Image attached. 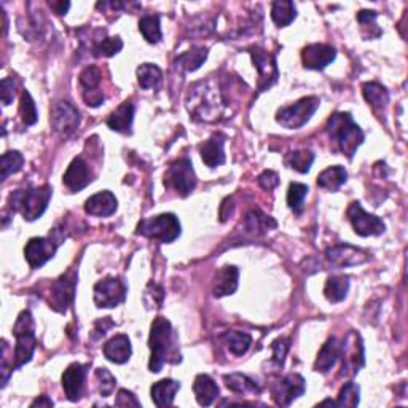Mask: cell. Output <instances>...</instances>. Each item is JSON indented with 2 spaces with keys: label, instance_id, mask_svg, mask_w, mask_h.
<instances>
[{
  "label": "cell",
  "instance_id": "f1b7e54d",
  "mask_svg": "<svg viewBox=\"0 0 408 408\" xmlns=\"http://www.w3.org/2000/svg\"><path fill=\"white\" fill-rule=\"evenodd\" d=\"M180 389V383L174 379H161L155 383L151 389L152 400L156 407H169L173 405L175 394Z\"/></svg>",
  "mask_w": 408,
  "mask_h": 408
},
{
  "label": "cell",
  "instance_id": "f546056e",
  "mask_svg": "<svg viewBox=\"0 0 408 408\" xmlns=\"http://www.w3.org/2000/svg\"><path fill=\"white\" fill-rule=\"evenodd\" d=\"M222 340L225 342L228 351L235 356L246 355L250 348V345H253V337H250L248 332H240V330L223 332Z\"/></svg>",
  "mask_w": 408,
  "mask_h": 408
},
{
  "label": "cell",
  "instance_id": "bcb514c9",
  "mask_svg": "<svg viewBox=\"0 0 408 408\" xmlns=\"http://www.w3.org/2000/svg\"><path fill=\"white\" fill-rule=\"evenodd\" d=\"M96 378L99 383L101 397H111L112 392L115 391V386H117V379H115V377L107 369H98Z\"/></svg>",
  "mask_w": 408,
  "mask_h": 408
},
{
  "label": "cell",
  "instance_id": "8fae6325",
  "mask_svg": "<svg viewBox=\"0 0 408 408\" xmlns=\"http://www.w3.org/2000/svg\"><path fill=\"white\" fill-rule=\"evenodd\" d=\"M128 289L118 277H106L94 285V303L98 308H115L125 302Z\"/></svg>",
  "mask_w": 408,
  "mask_h": 408
},
{
  "label": "cell",
  "instance_id": "ab89813d",
  "mask_svg": "<svg viewBox=\"0 0 408 408\" xmlns=\"http://www.w3.org/2000/svg\"><path fill=\"white\" fill-rule=\"evenodd\" d=\"M139 31L148 44H158L161 40L160 18L156 15L142 16L141 21H139Z\"/></svg>",
  "mask_w": 408,
  "mask_h": 408
},
{
  "label": "cell",
  "instance_id": "2e32d148",
  "mask_svg": "<svg viewBox=\"0 0 408 408\" xmlns=\"http://www.w3.org/2000/svg\"><path fill=\"white\" fill-rule=\"evenodd\" d=\"M58 243H54L51 238H32L24 248V257L29 267L37 270L51 260L56 254Z\"/></svg>",
  "mask_w": 408,
  "mask_h": 408
},
{
  "label": "cell",
  "instance_id": "4316f807",
  "mask_svg": "<svg viewBox=\"0 0 408 408\" xmlns=\"http://www.w3.org/2000/svg\"><path fill=\"white\" fill-rule=\"evenodd\" d=\"M340 351H342V345H340L338 340L335 337L329 338L321 348V351H319L317 359L315 362V370L319 373H329L333 369V365L337 364Z\"/></svg>",
  "mask_w": 408,
  "mask_h": 408
},
{
  "label": "cell",
  "instance_id": "277c9868",
  "mask_svg": "<svg viewBox=\"0 0 408 408\" xmlns=\"http://www.w3.org/2000/svg\"><path fill=\"white\" fill-rule=\"evenodd\" d=\"M51 195L53 188L50 185L16 190L10 195V208L21 213L24 220L34 222L44 215L46 208H49Z\"/></svg>",
  "mask_w": 408,
  "mask_h": 408
},
{
  "label": "cell",
  "instance_id": "d6a6232c",
  "mask_svg": "<svg viewBox=\"0 0 408 408\" xmlns=\"http://www.w3.org/2000/svg\"><path fill=\"white\" fill-rule=\"evenodd\" d=\"M271 18L277 27L289 26L297 18V9L290 0H276L271 5Z\"/></svg>",
  "mask_w": 408,
  "mask_h": 408
},
{
  "label": "cell",
  "instance_id": "e0dca14e",
  "mask_svg": "<svg viewBox=\"0 0 408 408\" xmlns=\"http://www.w3.org/2000/svg\"><path fill=\"white\" fill-rule=\"evenodd\" d=\"M337 58V50L325 44H312L305 46L302 51V61L305 69L324 71Z\"/></svg>",
  "mask_w": 408,
  "mask_h": 408
},
{
  "label": "cell",
  "instance_id": "cb8c5ba5",
  "mask_svg": "<svg viewBox=\"0 0 408 408\" xmlns=\"http://www.w3.org/2000/svg\"><path fill=\"white\" fill-rule=\"evenodd\" d=\"M104 356L107 357V360H111L113 364H125L131 357V340L128 338V335H115L113 338L108 340V342L104 345Z\"/></svg>",
  "mask_w": 408,
  "mask_h": 408
},
{
  "label": "cell",
  "instance_id": "836d02e7",
  "mask_svg": "<svg viewBox=\"0 0 408 408\" xmlns=\"http://www.w3.org/2000/svg\"><path fill=\"white\" fill-rule=\"evenodd\" d=\"M244 227H246L248 233L260 236L267 230L275 228L276 222L271 219V217L262 214L260 210L254 209V210H250V213L246 215V220H244Z\"/></svg>",
  "mask_w": 408,
  "mask_h": 408
},
{
  "label": "cell",
  "instance_id": "52a82bcc",
  "mask_svg": "<svg viewBox=\"0 0 408 408\" xmlns=\"http://www.w3.org/2000/svg\"><path fill=\"white\" fill-rule=\"evenodd\" d=\"M319 106H321V99L317 96L302 98L295 104L282 107L281 111H277L276 121L285 129H298L308 123Z\"/></svg>",
  "mask_w": 408,
  "mask_h": 408
},
{
  "label": "cell",
  "instance_id": "7402d4cb",
  "mask_svg": "<svg viewBox=\"0 0 408 408\" xmlns=\"http://www.w3.org/2000/svg\"><path fill=\"white\" fill-rule=\"evenodd\" d=\"M118 208V201L115 198V195L108 190L104 192H99L96 195L90 196L85 201V210L86 214L94 215V217H108L112 215Z\"/></svg>",
  "mask_w": 408,
  "mask_h": 408
},
{
  "label": "cell",
  "instance_id": "74e56055",
  "mask_svg": "<svg viewBox=\"0 0 408 408\" xmlns=\"http://www.w3.org/2000/svg\"><path fill=\"white\" fill-rule=\"evenodd\" d=\"M206 58H208L206 49H192L187 53L180 54L178 61H175V64L182 67L185 72H195L196 69H200L201 64L206 61Z\"/></svg>",
  "mask_w": 408,
  "mask_h": 408
},
{
  "label": "cell",
  "instance_id": "4dcf8cb0",
  "mask_svg": "<svg viewBox=\"0 0 408 408\" xmlns=\"http://www.w3.org/2000/svg\"><path fill=\"white\" fill-rule=\"evenodd\" d=\"M346 179H348V173L343 166H330L317 175V185L324 190H329V192H337Z\"/></svg>",
  "mask_w": 408,
  "mask_h": 408
},
{
  "label": "cell",
  "instance_id": "b9f144b4",
  "mask_svg": "<svg viewBox=\"0 0 408 408\" xmlns=\"http://www.w3.org/2000/svg\"><path fill=\"white\" fill-rule=\"evenodd\" d=\"M24 165V156L13 151L6 152L2 155V160H0V169H2V180H5L9 175L16 174L18 171H21V168Z\"/></svg>",
  "mask_w": 408,
  "mask_h": 408
},
{
  "label": "cell",
  "instance_id": "83f0119b",
  "mask_svg": "<svg viewBox=\"0 0 408 408\" xmlns=\"http://www.w3.org/2000/svg\"><path fill=\"white\" fill-rule=\"evenodd\" d=\"M133 120H134V106L131 101H125L117 111H115L111 117L107 120V126L112 129V131L117 133H123L128 134L131 133V126H133Z\"/></svg>",
  "mask_w": 408,
  "mask_h": 408
},
{
  "label": "cell",
  "instance_id": "681fc988",
  "mask_svg": "<svg viewBox=\"0 0 408 408\" xmlns=\"http://www.w3.org/2000/svg\"><path fill=\"white\" fill-rule=\"evenodd\" d=\"M377 16H378L377 11L362 10V11L357 13L356 18H357V23L362 26V31H365V29H370V27H373V29H379V27H377V24H375Z\"/></svg>",
  "mask_w": 408,
  "mask_h": 408
},
{
  "label": "cell",
  "instance_id": "44dd1931",
  "mask_svg": "<svg viewBox=\"0 0 408 408\" xmlns=\"http://www.w3.org/2000/svg\"><path fill=\"white\" fill-rule=\"evenodd\" d=\"M63 182L71 192H80V190H83L86 185H90V168H88L86 163L81 158H76L71 163L69 168H67Z\"/></svg>",
  "mask_w": 408,
  "mask_h": 408
},
{
  "label": "cell",
  "instance_id": "5bb4252c",
  "mask_svg": "<svg viewBox=\"0 0 408 408\" xmlns=\"http://www.w3.org/2000/svg\"><path fill=\"white\" fill-rule=\"evenodd\" d=\"M249 53L253 56L255 69L258 71V77H260V80H258V91L263 93L270 90L277 81V77H280L275 56L268 51L258 49V46L250 49Z\"/></svg>",
  "mask_w": 408,
  "mask_h": 408
},
{
  "label": "cell",
  "instance_id": "f5cc1de1",
  "mask_svg": "<svg viewBox=\"0 0 408 408\" xmlns=\"http://www.w3.org/2000/svg\"><path fill=\"white\" fill-rule=\"evenodd\" d=\"M50 9L58 13V15H66L67 10L71 9L69 2H49Z\"/></svg>",
  "mask_w": 408,
  "mask_h": 408
},
{
  "label": "cell",
  "instance_id": "9a60e30c",
  "mask_svg": "<svg viewBox=\"0 0 408 408\" xmlns=\"http://www.w3.org/2000/svg\"><path fill=\"white\" fill-rule=\"evenodd\" d=\"M306 389L305 378L298 373H289L285 375L281 382H277L271 387V394H273V400L276 405L280 407H289L295 399L303 396Z\"/></svg>",
  "mask_w": 408,
  "mask_h": 408
},
{
  "label": "cell",
  "instance_id": "ee69618b",
  "mask_svg": "<svg viewBox=\"0 0 408 408\" xmlns=\"http://www.w3.org/2000/svg\"><path fill=\"white\" fill-rule=\"evenodd\" d=\"M19 113H21L23 123L26 126H32V125L37 123L39 113H37L36 102H34L31 93L26 91V90L21 94V102H19Z\"/></svg>",
  "mask_w": 408,
  "mask_h": 408
},
{
  "label": "cell",
  "instance_id": "8992f818",
  "mask_svg": "<svg viewBox=\"0 0 408 408\" xmlns=\"http://www.w3.org/2000/svg\"><path fill=\"white\" fill-rule=\"evenodd\" d=\"M138 233L151 240L169 244L180 236V223L174 214H160L142 220Z\"/></svg>",
  "mask_w": 408,
  "mask_h": 408
},
{
  "label": "cell",
  "instance_id": "603a6c76",
  "mask_svg": "<svg viewBox=\"0 0 408 408\" xmlns=\"http://www.w3.org/2000/svg\"><path fill=\"white\" fill-rule=\"evenodd\" d=\"M238 277H240V271L233 265H225L219 271H217L213 294L214 297H227L235 294L238 289Z\"/></svg>",
  "mask_w": 408,
  "mask_h": 408
},
{
  "label": "cell",
  "instance_id": "7bdbcfd3",
  "mask_svg": "<svg viewBox=\"0 0 408 408\" xmlns=\"http://www.w3.org/2000/svg\"><path fill=\"white\" fill-rule=\"evenodd\" d=\"M306 195H308V185L298 182H292L287 190V204L294 213L300 214L303 209V203Z\"/></svg>",
  "mask_w": 408,
  "mask_h": 408
},
{
  "label": "cell",
  "instance_id": "1f68e13d",
  "mask_svg": "<svg viewBox=\"0 0 408 408\" xmlns=\"http://www.w3.org/2000/svg\"><path fill=\"white\" fill-rule=\"evenodd\" d=\"M350 290V280L345 276H330L324 287V295L332 303L343 302Z\"/></svg>",
  "mask_w": 408,
  "mask_h": 408
},
{
  "label": "cell",
  "instance_id": "f907efd6",
  "mask_svg": "<svg viewBox=\"0 0 408 408\" xmlns=\"http://www.w3.org/2000/svg\"><path fill=\"white\" fill-rule=\"evenodd\" d=\"M15 98V78L6 77L2 80V102L4 106H10Z\"/></svg>",
  "mask_w": 408,
  "mask_h": 408
},
{
  "label": "cell",
  "instance_id": "9c48e42d",
  "mask_svg": "<svg viewBox=\"0 0 408 408\" xmlns=\"http://www.w3.org/2000/svg\"><path fill=\"white\" fill-rule=\"evenodd\" d=\"M165 183L169 187H173L180 196H187L192 193L196 187V183H198L192 161L188 158L175 160L168 169Z\"/></svg>",
  "mask_w": 408,
  "mask_h": 408
},
{
  "label": "cell",
  "instance_id": "d6986e66",
  "mask_svg": "<svg viewBox=\"0 0 408 408\" xmlns=\"http://www.w3.org/2000/svg\"><path fill=\"white\" fill-rule=\"evenodd\" d=\"M102 73L98 67L90 66L80 73V85L83 86V101L88 107H99L104 104V94L99 91Z\"/></svg>",
  "mask_w": 408,
  "mask_h": 408
},
{
  "label": "cell",
  "instance_id": "ba28073f",
  "mask_svg": "<svg viewBox=\"0 0 408 408\" xmlns=\"http://www.w3.org/2000/svg\"><path fill=\"white\" fill-rule=\"evenodd\" d=\"M78 108L67 101L54 102L50 108V123L53 131L61 138H69L80 125Z\"/></svg>",
  "mask_w": 408,
  "mask_h": 408
},
{
  "label": "cell",
  "instance_id": "6da1fadb",
  "mask_svg": "<svg viewBox=\"0 0 408 408\" xmlns=\"http://www.w3.org/2000/svg\"><path fill=\"white\" fill-rule=\"evenodd\" d=\"M152 356L148 362V370L153 373L161 372L166 362H180V352L178 338L173 330L171 322L166 317L158 316L153 319L151 327V338H148Z\"/></svg>",
  "mask_w": 408,
  "mask_h": 408
},
{
  "label": "cell",
  "instance_id": "c3c4849f",
  "mask_svg": "<svg viewBox=\"0 0 408 408\" xmlns=\"http://www.w3.org/2000/svg\"><path fill=\"white\" fill-rule=\"evenodd\" d=\"M257 183L263 190L271 192V190L280 185V178H277V174L275 171H263L260 175H258Z\"/></svg>",
  "mask_w": 408,
  "mask_h": 408
},
{
  "label": "cell",
  "instance_id": "7a4b0ae2",
  "mask_svg": "<svg viewBox=\"0 0 408 408\" xmlns=\"http://www.w3.org/2000/svg\"><path fill=\"white\" fill-rule=\"evenodd\" d=\"M187 107L193 120L215 121L223 111V101L219 88L210 85V81H198L190 88Z\"/></svg>",
  "mask_w": 408,
  "mask_h": 408
},
{
  "label": "cell",
  "instance_id": "4fadbf2b",
  "mask_svg": "<svg viewBox=\"0 0 408 408\" xmlns=\"http://www.w3.org/2000/svg\"><path fill=\"white\" fill-rule=\"evenodd\" d=\"M76 284H77V273L73 270H69L63 276H59L51 285V297L50 306L58 312H66L67 308L73 302L76 295Z\"/></svg>",
  "mask_w": 408,
  "mask_h": 408
},
{
  "label": "cell",
  "instance_id": "d4e9b609",
  "mask_svg": "<svg viewBox=\"0 0 408 408\" xmlns=\"http://www.w3.org/2000/svg\"><path fill=\"white\" fill-rule=\"evenodd\" d=\"M223 144H225V136L214 134L200 147V153L203 161L209 168L222 166L225 163V152H223Z\"/></svg>",
  "mask_w": 408,
  "mask_h": 408
},
{
  "label": "cell",
  "instance_id": "60d3db41",
  "mask_svg": "<svg viewBox=\"0 0 408 408\" xmlns=\"http://www.w3.org/2000/svg\"><path fill=\"white\" fill-rule=\"evenodd\" d=\"M121 49H123V42L120 37H107L94 44L93 54L96 58H111L120 53Z\"/></svg>",
  "mask_w": 408,
  "mask_h": 408
},
{
  "label": "cell",
  "instance_id": "484cf974",
  "mask_svg": "<svg viewBox=\"0 0 408 408\" xmlns=\"http://www.w3.org/2000/svg\"><path fill=\"white\" fill-rule=\"evenodd\" d=\"M193 392L196 397V402L201 407H209L214 404V400L219 397V386L215 384V382L209 375H204L200 373L198 377L195 378L193 383Z\"/></svg>",
  "mask_w": 408,
  "mask_h": 408
},
{
  "label": "cell",
  "instance_id": "8d00e7d4",
  "mask_svg": "<svg viewBox=\"0 0 408 408\" xmlns=\"http://www.w3.org/2000/svg\"><path fill=\"white\" fill-rule=\"evenodd\" d=\"M161 81V69L158 66L146 63L138 67V83L142 90H152Z\"/></svg>",
  "mask_w": 408,
  "mask_h": 408
},
{
  "label": "cell",
  "instance_id": "7dc6e473",
  "mask_svg": "<svg viewBox=\"0 0 408 408\" xmlns=\"http://www.w3.org/2000/svg\"><path fill=\"white\" fill-rule=\"evenodd\" d=\"M289 348H290V340L285 337L277 338L273 343H271V350H273V362L277 369H281V367L284 365V360H285V356H287Z\"/></svg>",
  "mask_w": 408,
  "mask_h": 408
},
{
  "label": "cell",
  "instance_id": "ffe728a7",
  "mask_svg": "<svg viewBox=\"0 0 408 408\" xmlns=\"http://www.w3.org/2000/svg\"><path fill=\"white\" fill-rule=\"evenodd\" d=\"M86 369V365L76 362L67 367L63 373V389L71 402H77L83 394Z\"/></svg>",
  "mask_w": 408,
  "mask_h": 408
},
{
  "label": "cell",
  "instance_id": "7c38bea8",
  "mask_svg": "<svg viewBox=\"0 0 408 408\" xmlns=\"http://www.w3.org/2000/svg\"><path fill=\"white\" fill-rule=\"evenodd\" d=\"M340 356H343V367H342V377H351L356 375L360 367H364V345L362 338L357 332H350L348 337L342 345V351Z\"/></svg>",
  "mask_w": 408,
  "mask_h": 408
},
{
  "label": "cell",
  "instance_id": "3957f363",
  "mask_svg": "<svg viewBox=\"0 0 408 408\" xmlns=\"http://www.w3.org/2000/svg\"><path fill=\"white\" fill-rule=\"evenodd\" d=\"M327 133L337 151L348 156L350 160L355 156L365 139L364 131L357 123H355L348 112L333 113L327 121Z\"/></svg>",
  "mask_w": 408,
  "mask_h": 408
},
{
  "label": "cell",
  "instance_id": "db71d44e",
  "mask_svg": "<svg viewBox=\"0 0 408 408\" xmlns=\"http://www.w3.org/2000/svg\"><path fill=\"white\" fill-rule=\"evenodd\" d=\"M37 405L39 407H53L54 404H53V400L46 396H40L36 400H32V404H31V407H37Z\"/></svg>",
  "mask_w": 408,
  "mask_h": 408
},
{
  "label": "cell",
  "instance_id": "d590c367",
  "mask_svg": "<svg viewBox=\"0 0 408 408\" xmlns=\"http://www.w3.org/2000/svg\"><path fill=\"white\" fill-rule=\"evenodd\" d=\"M362 94L365 101L375 108H383L387 106V102H389V91H387L383 85L377 83V81L364 83Z\"/></svg>",
  "mask_w": 408,
  "mask_h": 408
},
{
  "label": "cell",
  "instance_id": "f6af8a7d",
  "mask_svg": "<svg viewBox=\"0 0 408 408\" xmlns=\"http://www.w3.org/2000/svg\"><path fill=\"white\" fill-rule=\"evenodd\" d=\"M359 394H360V389H359V386L356 383H346L343 387H342V391H340L338 394V400H337V407H357L359 405Z\"/></svg>",
  "mask_w": 408,
  "mask_h": 408
},
{
  "label": "cell",
  "instance_id": "5b68a950",
  "mask_svg": "<svg viewBox=\"0 0 408 408\" xmlns=\"http://www.w3.org/2000/svg\"><path fill=\"white\" fill-rule=\"evenodd\" d=\"M13 335L16 338L15 346V362L11 364V370L15 372L21 369L23 365L31 362L36 351L37 340H36V329H34V319L31 311H21L16 319L15 327H13Z\"/></svg>",
  "mask_w": 408,
  "mask_h": 408
},
{
  "label": "cell",
  "instance_id": "f35d334b",
  "mask_svg": "<svg viewBox=\"0 0 408 408\" xmlns=\"http://www.w3.org/2000/svg\"><path fill=\"white\" fill-rule=\"evenodd\" d=\"M284 161L290 169H295L300 174H306L311 169L312 161H315V153H311L310 151L290 152L285 156Z\"/></svg>",
  "mask_w": 408,
  "mask_h": 408
},
{
  "label": "cell",
  "instance_id": "816d5d0a",
  "mask_svg": "<svg viewBox=\"0 0 408 408\" xmlns=\"http://www.w3.org/2000/svg\"><path fill=\"white\" fill-rule=\"evenodd\" d=\"M115 405L117 407H141V402L133 392H129L126 389H120L118 396L115 399Z\"/></svg>",
  "mask_w": 408,
  "mask_h": 408
},
{
  "label": "cell",
  "instance_id": "e575fe53",
  "mask_svg": "<svg viewBox=\"0 0 408 408\" xmlns=\"http://www.w3.org/2000/svg\"><path fill=\"white\" fill-rule=\"evenodd\" d=\"M227 387L230 391L236 394H248V392H260V386H258L254 379H250L248 375L243 373H230V375L223 377Z\"/></svg>",
  "mask_w": 408,
  "mask_h": 408
},
{
  "label": "cell",
  "instance_id": "30bf717a",
  "mask_svg": "<svg viewBox=\"0 0 408 408\" xmlns=\"http://www.w3.org/2000/svg\"><path fill=\"white\" fill-rule=\"evenodd\" d=\"M346 215H348L352 228H355V231L359 236H364V238L378 236V235L384 233V230H386L384 222L377 215L365 213L359 201H352L350 204L348 210H346Z\"/></svg>",
  "mask_w": 408,
  "mask_h": 408
},
{
  "label": "cell",
  "instance_id": "ac0fdd59",
  "mask_svg": "<svg viewBox=\"0 0 408 408\" xmlns=\"http://www.w3.org/2000/svg\"><path fill=\"white\" fill-rule=\"evenodd\" d=\"M325 257L329 263L337 268L355 267V265H362L369 260V254L364 253L362 249L350 246V244H340V246L327 249Z\"/></svg>",
  "mask_w": 408,
  "mask_h": 408
}]
</instances>
